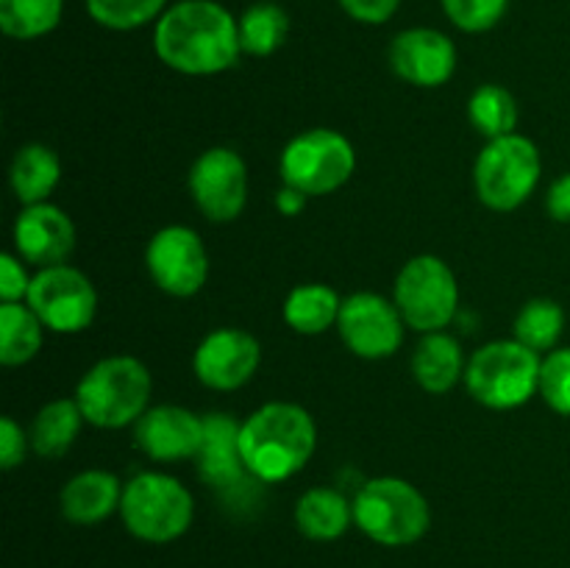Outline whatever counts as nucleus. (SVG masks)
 <instances>
[{"mask_svg":"<svg viewBox=\"0 0 570 568\" xmlns=\"http://www.w3.org/2000/svg\"><path fill=\"white\" fill-rule=\"evenodd\" d=\"M404 317L395 301L379 293H354L343 298L337 332L345 349L360 360H387L404 343Z\"/></svg>","mask_w":570,"mask_h":568,"instance_id":"14","label":"nucleus"},{"mask_svg":"<svg viewBox=\"0 0 570 568\" xmlns=\"http://www.w3.org/2000/svg\"><path fill=\"white\" fill-rule=\"evenodd\" d=\"M390 70L401 81L421 89H438L456 72V45L438 28H406L395 33L387 50Z\"/></svg>","mask_w":570,"mask_h":568,"instance_id":"16","label":"nucleus"},{"mask_svg":"<svg viewBox=\"0 0 570 568\" xmlns=\"http://www.w3.org/2000/svg\"><path fill=\"white\" fill-rule=\"evenodd\" d=\"M145 267L161 293L173 298H193L209 278V254L195 228L165 226L148 239Z\"/></svg>","mask_w":570,"mask_h":568,"instance_id":"12","label":"nucleus"},{"mask_svg":"<svg viewBox=\"0 0 570 568\" xmlns=\"http://www.w3.org/2000/svg\"><path fill=\"white\" fill-rule=\"evenodd\" d=\"M11 237H14V254L26 265L39 267V271L65 265L76 251V226H72L70 215L48 200L22 206L14 228H11Z\"/></svg>","mask_w":570,"mask_h":568,"instance_id":"18","label":"nucleus"},{"mask_svg":"<svg viewBox=\"0 0 570 568\" xmlns=\"http://www.w3.org/2000/svg\"><path fill=\"white\" fill-rule=\"evenodd\" d=\"M468 117L482 137L499 139L515 134L518 104L510 89H504L501 84H482L473 89L471 100H468Z\"/></svg>","mask_w":570,"mask_h":568,"instance_id":"28","label":"nucleus"},{"mask_svg":"<svg viewBox=\"0 0 570 568\" xmlns=\"http://www.w3.org/2000/svg\"><path fill=\"white\" fill-rule=\"evenodd\" d=\"M154 50L181 76H220L243 56L237 17L217 0H178L156 20Z\"/></svg>","mask_w":570,"mask_h":568,"instance_id":"1","label":"nucleus"},{"mask_svg":"<svg viewBox=\"0 0 570 568\" xmlns=\"http://www.w3.org/2000/svg\"><path fill=\"white\" fill-rule=\"evenodd\" d=\"M393 301L406 326L415 332H445L460 310V284L449 262L421 254L412 256L395 276Z\"/></svg>","mask_w":570,"mask_h":568,"instance_id":"9","label":"nucleus"},{"mask_svg":"<svg viewBox=\"0 0 570 568\" xmlns=\"http://www.w3.org/2000/svg\"><path fill=\"white\" fill-rule=\"evenodd\" d=\"M515 340L538 354L557 349L566 332V310L554 298H532L515 317Z\"/></svg>","mask_w":570,"mask_h":568,"instance_id":"29","label":"nucleus"},{"mask_svg":"<svg viewBox=\"0 0 570 568\" xmlns=\"http://www.w3.org/2000/svg\"><path fill=\"white\" fill-rule=\"evenodd\" d=\"M465 354L456 337L449 332L423 334L412 354V376L426 393L443 395L456 388L460 379H465Z\"/></svg>","mask_w":570,"mask_h":568,"instance_id":"20","label":"nucleus"},{"mask_svg":"<svg viewBox=\"0 0 570 568\" xmlns=\"http://www.w3.org/2000/svg\"><path fill=\"white\" fill-rule=\"evenodd\" d=\"M28 445H31V438L26 434V429L11 415L0 418V466L3 471H14L26 462Z\"/></svg>","mask_w":570,"mask_h":568,"instance_id":"34","label":"nucleus"},{"mask_svg":"<svg viewBox=\"0 0 570 568\" xmlns=\"http://www.w3.org/2000/svg\"><path fill=\"white\" fill-rule=\"evenodd\" d=\"M26 304L37 312L45 329L56 334H81L98 315L92 278L67 262L33 273Z\"/></svg>","mask_w":570,"mask_h":568,"instance_id":"11","label":"nucleus"},{"mask_svg":"<svg viewBox=\"0 0 570 568\" xmlns=\"http://www.w3.org/2000/svg\"><path fill=\"white\" fill-rule=\"evenodd\" d=\"M451 26L465 33H484L499 26L510 0H440Z\"/></svg>","mask_w":570,"mask_h":568,"instance_id":"31","label":"nucleus"},{"mask_svg":"<svg viewBox=\"0 0 570 568\" xmlns=\"http://www.w3.org/2000/svg\"><path fill=\"white\" fill-rule=\"evenodd\" d=\"M543 159L538 145L523 134L488 139L473 165V187L479 200L493 212H515L540 184Z\"/></svg>","mask_w":570,"mask_h":568,"instance_id":"7","label":"nucleus"},{"mask_svg":"<svg viewBox=\"0 0 570 568\" xmlns=\"http://www.w3.org/2000/svg\"><path fill=\"white\" fill-rule=\"evenodd\" d=\"M45 343V323L26 301L0 304V362L6 368L28 365Z\"/></svg>","mask_w":570,"mask_h":568,"instance_id":"25","label":"nucleus"},{"mask_svg":"<svg viewBox=\"0 0 570 568\" xmlns=\"http://www.w3.org/2000/svg\"><path fill=\"white\" fill-rule=\"evenodd\" d=\"M354 523V501L334 488H309L295 505V527L309 540H337Z\"/></svg>","mask_w":570,"mask_h":568,"instance_id":"22","label":"nucleus"},{"mask_svg":"<svg viewBox=\"0 0 570 568\" xmlns=\"http://www.w3.org/2000/svg\"><path fill=\"white\" fill-rule=\"evenodd\" d=\"M154 379L145 362L131 354H111L78 379L76 395L83 421L98 429L134 427L150 407Z\"/></svg>","mask_w":570,"mask_h":568,"instance_id":"3","label":"nucleus"},{"mask_svg":"<svg viewBox=\"0 0 570 568\" xmlns=\"http://www.w3.org/2000/svg\"><path fill=\"white\" fill-rule=\"evenodd\" d=\"M237 26L243 53L256 56V59L273 56L289 37V14L276 0H259V3L248 6L237 17Z\"/></svg>","mask_w":570,"mask_h":568,"instance_id":"26","label":"nucleus"},{"mask_svg":"<svg viewBox=\"0 0 570 568\" xmlns=\"http://www.w3.org/2000/svg\"><path fill=\"white\" fill-rule=\"evenodd\" d=\"M83 423L87 421H83V412L76 399L48 401L31 421V432H28L31 449L39 457H48V460L65 457L76 443Z\"/></svg>","mask_w":570,"mask_h":568,"instance_id":"24","label":"nucleus"},{"mask_svg":"<svg viewBox=\"0 0 570 568\" xmlns=\"http://www.w3.org/2000/svg\"><path fill=\"white\" fill-rule=\"evenodd\" d=\"M134 443L148 460H195L204 443V415L178 404H156L134 423Z\"/></svg>","mask_w":570,"mask_h":568,"instance_id":"17","label":"nucleus"},{"mask_svg":"<svg viewBox=\"0 0 570 568\" xmlns=\"http://www.w3.org/2000/svg\"><path fill=\"white\" fill-rule=\"evenodd\" d=\"M546 212H549L551 221L570 223V173L557 178L549 187V195H546Z\"/></svg>","mask_w":570,"mask_h":568,"instance_id":"36","label":"nucleus"},{"mask_svg":"<svg viewBox=\"0 0 570 568\" xmlns=\"http://www.w3.org/2000/svg\"><path fill=\"white\" fill-rule=\"evenodd\" d=\"M187 187L206 221L232 223L248 204V165L234 148L217 145L193 161Z\"/></svg>","mask_w":570,"mask_h":568,"instance_id":"13","label":"nucleus"},{"mask_svg":"<svg viewBox=\"0 0 570 568\" xmlns=\"http://www.w3.org/2000/svg\"><path fill=\"white\" fill-rule=\"evenodd\" d=\"M540 395L557 415L570 418V349H554L543 356Z\"/></svg>","mask_w":570,"mask_h":568,"instance_id":"32","label":"nucleus"},{"mask_svg":"<svg viewBox=\"0 0 570 568\" xmlns=\"http://www.w3.org/2000/svg\"><path fill=\"white\" fill-rule=\"evenodd\" d=\"M65 14V0H0V28L6 37L31 42L56 31Z\"/></svg>","mask_w":570,"mask_h":568,"instance_id":"27","label":"nucleus"},{"mask_svg":"<svg viewBox=\"0 0 570 568\" xmlns=\"http://www.w3.org/2000/svg\"><path fill=\"white\" fill-rule=\"evenodd\" d=\"M306 200H309V195L301 193L298 187L282 184V189L276 193V209L282 212L284 217H298L301 212L306 209Z\"/></svg>","mask_w":570,"mask_h":568,"instance_id":"37","label":"nucleus"},{"mask_svg":"<svg viewBox=\"0 0 570 568\" xmlns=\"http://www.w3.org/2000/svg\"><path fill=\"white\" fill-rule=\"evenodd\" d=\"M120 501L122 482L104 468H89V471L76 473L59 493L61 516L78 527H92V523L106 521L111 512H120Z\"/></svg>","mask_w":570,"mask_h":568,"instance_id":"19","label":"nucleus"},{"mask_svg":"<svg viewBox=\"0 0 570 568\" xmlns=\"http://www.w3.org/2000/svg\"><path fill=\"white\" fill-rule=\"evenodd\" d=\"M340 310H343V298L334 293V287L323 282H309L289 290L282 315L293 332L317 337V334H326L328 329L337 326Z\"/></svg>","mask_w":570,"mask_h":568,"instance_id":"23","label":"nucleus"},{"mask_svg":"<svg viewBox=\"0 0 570 568\" xmlns=\"http://www.w3.org/2000/svg\"><path fill=\"white\" fill-rule=\"evenodd\" d=\"M262 345L245 329H215L198 343L193 354V373L204 388L232 393L248 384L259 371Z\"/></svg>","mask_w":570,"mask_h":568,"instance_id":"15","label":"nucleus"},{"mask_svg":"<svg viewBox=\"0 0 570 568\" xmlns=\"http://www.w3.org/2000/svg\"><path fill=\"white\" fill-rule=\"evenodd\" d=\"M340 9L362 26H384L401 9V0H337Z\"/></svg>","mask_w":570,"mask_h":568,"instance_id":"35","label":"nucleus"},{"mask_svg":"<svg viewBox=\"0 0 570 568\" xmlns=\"http://www.w3.org/2000/svg\"><path fill=\"white\" fill-rule=\"evenodd\" d=\"M540 368L543 356L515 337L493 340L468 360V393L488 410H518L540 393Z\"/></svg>","mask_w":570,"mask_h":568,"instance_id":"5","label":"nucleus"},{"mask_svg":"<svg viewBox=\"0 0 570 568\" xmlns=\"http://www.w3.org/2000/svg\"><path fill=\"white\" fill-rule=\"evenodd\" d=\"M87 14L109 31H137L167 11V0H83Z\"/></svg>","mask_w":570,"mask_h":568,"instance_id":"30","label":"nucleus"},{"mask_svg":"<svg viewBox=\"0 0 570 568\" xmlns=\"http://www.w3.org/2000/svg\"><path fill=\"white\" fill-rule=\"evenodd\" d=\"M317 449V423L293 401H267L239 427V451L250 477L282 484L306 468Z\"/></svg>","mask_w":570,"mask_h":568,"instance_id":"2","label":"nucleus"},{"mask_svg":"<svg viewBox=\"0 0 570 568\" xmlns=\"http://www.w3.org/2000/svg\"><path fill=\"white\" fill-rule=\"evenodd\" d=\"M61 182V159L53 148L42 143L22 145L9 167L11 193L22 206L45 204Z\"/></svg>","mask_w":570,"mask_h":568,"instance_id":"21","label":"nucleus"},{"mask_svg":"<svg viewBox=\"0 0 570 568\" xmlns=\"http://www.w3.org/2000/svg\"><path fill=\"white\" fill-rule=\"evenodd\" d=\"M239 427L243 421L228 412L204 415V443L195 457V468H198V477L226 505L245 510V507H254L256 496L265 484L250 477V471L245 468L243 451H239Z\"/></svg>","mask_w":570,"mask_h":568,"instance_id":"10","label":"nucleus"},{"mask_svg":"<svg viewBox=\"0 0 570 568\" xmlns=\"http://www.w3.org/2000/svg\"><path fill=\"white\" fill-rule=\"evenodd\" d=\"M354 523L379 546H412L429 532L432 510L412 482L376 477L356 490Z\"/></svg>","mask_w":570,"mask_h":568,"instance_id":"4","label":"nucleus"},{"mask_svg":"<svg viewBox=\"0 0 570 568\" xmlns=\"http://www.w3.org/2000/svg\"><path fill=\"white\" fill-rule=\"evenodd\" d=\"M120 518L137 540L173 543L193 527L195 499L170 473L142 471L122 484Z\"/></svg>","mask_w":570,"mask_h":568,"instance_id":"6","label":"nucleus"},{"mask_svg":"<svg viewBox=\"0 0 570 568\" xmlns=\"http://www.w3.org/2000/svg\"><path fill=\"white\" fill-rule=\"evenodd\" d=\"M278 173L309 198L337 193L356 173V148L334 128H309L284 145Z\"/></svg>","mask_w":570,"mask_h":568,"instance_id":"8","label":"nucleus"},{"mask_svg":"<svg viewBox=\"0 0 570 568\" xmlns=\"http://www.w3.org/2000/svg\"><path fill=\"white\" fill-rule=\"evenodd\" d=\"M33 276H28L26 262L17 254L0 256V298L3 304H14V301H26L28 290H31Z\"/></svg>","mask_w":570,"mask_h":568,"instance_id":"33","label":"nucleus"}]
</instances>
